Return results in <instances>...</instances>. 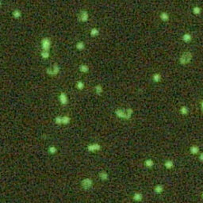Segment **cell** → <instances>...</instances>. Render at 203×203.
Returning <instances> with one entry per match:
<instances>
[{"mask_svg": "<svg viewBox=\"0 0 203 203\" xmlns=\"http://www.w3.org/2000/svg\"><path fill=\"white\" fill-rule=\"evenodd\" d=\"M13 16H14L15 18H19L21 16V12L19 10H14V12H13Z\"/></svg>", "mask_w": 203, "mask_h": 203, "instance_id": "44dd1931", "label": "cell"}, {"mask_svg": "<svg viewBox=\"0 0 203 203\" xmlns=\"http://www.w3.org/2000/svg\"><path fill=\"white\" fill-rule=\"evenodd\" d=\"M163 186H160V185H158V186L156 187L155 191H156V192H157V193H160V192L163 191Z\"/></svg>", "mask_w": 203, "mask_h": 203, "instance_id": "4316f807", "label": "cell"}, {"mask_svg": "<svg viewBox=\"0 0 203 203\" xmlns=\"http://www.w3.org/2000/svg\"><path fill=\"white\" fill-rule=\"evenodd\" d=\"M145 166H147V167H152V166H153V161H152V160H147L145 161Z\"/></svg>", "mask_w": 203, "mask_h": 203, "instance_id": "d4e9b609", "label": "cell"}, {"mask_svg": "<svg viewBox=\"0 0 203 203\" xmlns=\"http://www.w3.org/2000/svg\"><path fill=\"white\" fill-rule=\"evenodd\" d=\"M182 40L183 42L185 43H190L192 41V36L191 33H186L182 35Z\"/></svg>", "mask_w": 203, "mask_h": 203, "instance_id": "9c48e42d", "label": "cell"}, {"mask_svg": "<svg viewBox=\"0 0 203 203\" xmlns=\"http://www.w3.org/2000/svg\"><path fill=\"white\" fill-rule=\"evenodd\" d=\"M60 67L58 65L57 63H54V64L52 65L51 67H48L46 69V73L49 75H51V76L58 75V74L60 73Z\"/></svg>", "mask_w": 203, "mask_h": 203, "instance_id": "3957f363", "label": "cell"}, {"mask_svg": "<svg viewBox=\"0 0 203 203\" xmlns=\"http://www.w3.org/2000/svg\"><path fill=\"white\" fill-rule=\"evenodd\" d=\"M99 175H100V178H101V179H107L108 178V174L106 173V171L100 172Z\"/></svg>", "mask_w": 203, "mask_h": 203, "instance_id": "7402d4cb", "label": "cell"}, {"mask_svg": "<svg viewBox=\"0 0 203 203\" xmlns=\"http://www.w3.org/2000/svg\"><path fill=\"white\" fill-rule=\"evenodd\" d=\"M99 33H100V32L97 28H92L90 31V35L91 37H96L99 36Z\"/></svg>", "mask_w": 203, "mask_h": 203, "instance_id": "9a60e30c", "label": "cell"}, {"mask_svg": "<svg viewBox=\"0 0 203 203\" xmlns=\"http://www.w3.org/2000/svg\"><path fill=\"white\" fill-rule=\"evenodd\" d=\"M198 151H199V148H198L197 147V146H195V145L192 146V147L191 148V152L193 154H196V153H198Z\"/></svg>", "mask_w": 203, "mask_h": 203, "instance_id": "603a6c76", "label": "cell"}, {"mask_svg": "<svg viewBox=\"0 0 203 203\" xmlns=\"http://www.w3.org/2000/svg\"><path fill=\"white\" fill-rule=\"evenodd\" d=\"M92 186V181L90 178H85L82 181V186L84 189H89Z\"/></svg>", "mask_w": 203, "mask_h": 203, "instance_id": "52a82bcc", "label": "cell"}, {"mask_svg": "<svg viewBox=\"0 0 203 203\" xmlns=\"http://www.w3.org/2000/svg\"><path fill=\"white\" fill-rule=\"evenodd\" d=\"M55 122L56 125H61V116H57L55 118Z\"/></svg>", "mask_w": 203, "mask_h": 203, "instance_id": "83f0119b", "label": "cell"}, {"mask_svg": "<svg viewBox=\"0 0 203 203\" xmlns=\"http://www.w3.org/2000/svg\"><path fill=\"white\" fill-rule=\"evenodd\" d=\"M95 91L96 95H102V93H103V88H102V87L100 84H98L95 87Z\"/></svg>", "mask_w": 203, "mask_h": 203, "instance_id": "5bb4252c", "label": "cell"}, {"mask_svg": "<svg viewBox=\"0 0 203 203\" xmlns=\"http://www.w3.org/2000/svg\"><path fill=\"white\" fill-rule=\"evenodd\" d=\"M152 78L155 83H160L162 80V75L160 73H154Z\"/></svg>", "mask_w": 203, "mask_h": 203, "instance_id": "4fadbf2b", "label": "cell"}, {"mask_svg": "<svg viewBox=\"0 0 203 203\" xmlns=\"http://www.w3.org/2000/svg\"><path fill=\"white\" fill-rule=\"evenodd\" d=\"M165 167H167V168H171V167H172V165H173V163L171 162V160H168L167 161V162L165 163Z\"/></svg>", "mask_w": 203, "mask_h": 203, "instance_id": "484cf974", "label": "cell"}, {"mask_svg": "<svg viewBox=\"0 0 203 203\" xmlns=\"http://www.w3.org/2000/svg\"><path fill=\"white\" fill-rule=\"evenodd\" d=\"M71 121V118L68 116H61V125H67Z\"/></svg>", "mask_w": 203, "mask_h": 203, "instance_id": "2e32d148", "label": "cell"}, {"mask_svg": "<svg viewBox=\"0 0 203 203\" xmlns=\"http://www.w3.org/2000/svg\"><path fill=\"white\" fill-rule=\"evenodd\" d=\"M192 12H193V14L196 15V16L200 15L201 13H202V8L198 6H195V7L193 8V10H192Z\"/></svg>", "mask_w": 203, "mask_h": 203, "instance_id": "e0dca14e", "label": "cell"}, {"mask_svg": "<svg viewBox=\"0 0 203 203\" xmlns=\"http://www.w3.org/2000/svg\"><path fill=\"white\" fill-rule=\"evenodd\" d=\"M160 18L161 19V21H164V22H167V21H170V16L169 14H167V12L165 11H163L160 13Z\"/></svg>", "mask_w": 203, "mask_h": 203, "instance_id": "ba28073f", "label": "cell"}, {"mask_svg": "<svg viewBox=\"0 0 203 203\" xmlns=\"http://www.w3.org/2000/svg\"><path fill=\"white\" fill-rule=\"evenodd\" d=\"M89 70H90L89 66L87 64H80L79 66V71L82 73H87L89 71Z\"/></svg>", "mask_w": 203, "mask_h": 203, "instance_id": "30bf717a", "label": "cell"}, {"mask_svg": "<svg viewBox=\"0 0 203 203\" xmlns=\"http://www.w3.org/2000/svg\"><path fill=\"white\" fill-rule=\"evenodd\" d=\"M79 19L82 22H87L89 20V13L87 10H81L79 14Z\"/></svg>", "mask_w": 203, "mask_h": 203, "instance_id": "5b68a950", "label": "cell"}, {"mask_svg": "<svg viewBox=\"0 0 203 203\" xmlns=\"http://www.w3.org/2000/svg\"><path fill=\"white\" fill-rule=\"evenodd\" d=\"M52 45V41L49 37H44L41 40V48L43 51H50Z\"/></svg>", "mask_w": 203, "mask_h": 203, "instance_id": "277c9868", "label": "cell"}, {"mask_svg": "<svg viewBox=\"0 0 203 203\" xmlns=\"http://www.w3.org/2000/svg\"><path fill=\"white\" fill-rule=\"evenodd\" d=\"M85 47H86L85 43L82 41H78V42L75 44V48H76V49L79 50V51H83V50H84Z\"/></svg>", "mask_w": 203, "mask_h": 203, "instance_id": "8fae6325", "label": "cell"}, {"mask_svg": "<svg viewBox=\"0 0 203 203\" xmlns=\"http://www.w3.org/2000/svg\"><path fill=\"white\" fill-rule=\"evenodd\" d=\"M180 113L182 115H187L189 113V109L186 106H182L180 107Z\"/></svg>", "mask_w": 203, "mask_h": 203, "instance_id": "ac0fdd59", "label": "cell"}, {"mask_svg": "<svg viewBox=\"0 0 203 203\" xmlns=\"http://www.w3.org/2000/svg\"><path fill=\"white\" fill-rule=\"evenodd\" d=\"M59 101L63 106H65L68 103V98H67V94L64 92H60V95H59Z\"/></svg>", "mask_w": 203, "mask_h": 203, "instance_id": "8992f818", "label": "cell"}, {"mask_svg": "<svg viewBox=\"0 0 203 203\" xmlns=\"http://www.w3.org/2000/svg\"><path fill=\"white\" fill-rule=\"evenodd\" d=\"M75 87L78 89L79 91L83 90V88H84V83L83 82V81H81V80H78V81L76 82Z\"/></svg>", "mask_w": 203, "mask_h": 203, "instance_id": "d6986e66", "label": "cell"}, {"mask_svg": "<svg viewBox=\"0 0 203 203\" xmlns=\"http://www.w3.org/2000/svg\"><path fill=\"white\" fill-rule=\"evenodd\" d=\"M141 198H142V195L141 194H135L133 196V199L135 201H140L141 200Z\"/></svg>", "mask_w": 203, "mask_h": 203, "instance_id": "cb8c5ba5", "label": "cell"}, {"mask_svg": "<svg viewBox=\"0 0 203 203\" xmlns=\"http://www.w3.org/2000/svg\"><path fill=\"white\" fill-rule=\"evenodd\" d=\"M114 113L116 116L119 118L128 120L131 118L133 113V110L132 108H128L126 110L125 109H117L114 111Z\"/></svg>", "mask_w": 203, "mask_h": 203, "instance_id": "6da1fadb", "label": "cell"}, {"mask_svg": "<svg viewBox=\"0 0 203 203\" xmlns=\"http://www.w3.org/2000/svg\"><path fill=\"white\" fill-rule=\"evenodd\" d=\"M193 60V54L191 52H184L179 57V64L181 65H187L188 64L191 62V60Z\"/></svg>", "mask_w": 203, "mask_h": 203, "instance_id": "7a4b0ae2", "label": "cell"}, {"mask_svg": "<svg viewBox=\"0 0 203 203\" xmlns=\"http://www.w3.org/2000/svg\"><path fill=\"white\" fill-rule=\"evenodd\" d=\"M49 152H50V153H52V154L56 153V147H54V146H52V147H50V148H49Z\"/></svg>", "mask_w": 203, "mask_h": 203, "instance_id": "f1b7e54d", "label": "cell"}, {"mask_svg": "<svg viewBox=\"0 0 203 203\" xmlns=\"http://www.w3.org/2000/svg\"><path fill=\"white\" fill-rule=\"evenodd\" d=\"M41 56L43 59H49L50 56V52L49 51H43L42 50L41 53Z\"/></svg>", "mask_w": 203, "mask_h": 203, "instance_id": "ffe728a7", "label": "cell"}, {"mask_svg": "<svg viewBox=\"0 0 203 203\" xmlns=\"http://www.w3.org/2000/svg\"><path fill=\"white\" fill-rule=\"evenodd\" d=\"M87 148H88L89 151L95 152V151H98V150H99L100 148H101V147H100V145H98V144H93V145H88Z\"/></svg>", "mask_w": 203, "mask_h": 203, "instance_id": "7c38bea8", "label": "cell"}]
</instances>
